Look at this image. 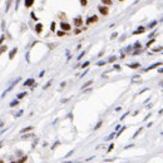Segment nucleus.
<instances>
[{"label": "nucleus", "mask_w": 163, "mask_h": 163, "mask_svg": "<svg viewBox=\"0 0 163 163\" xmlns=\"http://www.w3.org/2000/svg\"><path fill=\"white\" fill-rule=\"evenodd\" d=\"M10 3H11V0H8V4H6V11L9 10V6H10Z\"/></svg>", "instance_id": "nucleus-33"}, {"label": "nucleus", "mask_w": 163, "mask_h": 163, "mask_svg": "<svg viewBox=\"0 0 163 163\" xmlns=\"http://www.w3.org/2000/svg\"><path fill=\"white\" fill-rule=\"evenodd\" d=\"M6 50H8L6 45H1V47H0V54H1V53H4V52H6Z\"/></svg>", "instance_id": "nucleus-16"}, {"label": "nucleus", "mask_w": 163, "mask_h": 163, "mask_svg": "<svg viewBox=\"0 0 163 163\" xmlns=\"http://www.w3.org/2000/svg\"><path fill=\"white\" fill-rule=\"evenodd\" d=\"M65 35V33L63 31V30H60V31H58V36H64Z\"/></svg>", "instance_id": "nucleus-27"}, {"label": "nucleus", "mask_w": 163, "mask_h": 163, "mask_svg": "<svg viewBox=\"0 0 163 163\" xmlns=\"http://www.w3.org/2000/svg\"><path fill=\"white\" fill-rule=\"evenodd\" d=\"M119 1H123V0H119Z\"/></svg>", "instance_id": "nucleus-47"}, {"label": "nucleus", "mask_w": 163, "mask_h": 163, "mask_svg": "<svg viewBox=\"0 0 163 163\" xmlns=\"http://www.w3.org/2000/svg\"><path fill=\"white\" fill-rule=\"evenodd\" d=\"M84 54H85V53H84V52H83V53H82V54H80V55H79V56H78V59H82V56H83V55H84Z\"/></svg>", "instance_id": "nucleus-40"}, {"label": "nucleus", "mask_w": 163, "mask_h": 163, "mask_svg": "<svg viewBox=\"0 0 163 163\" xmlns=\"http://www.w3.org/2000/svg\"><path fill=\"white\" fill-rule=\"evenodd\" d=\"M50 30H52V31H55V23H54V22H53L52 25H50Z\"/></svg>", "instance_id": "nucleus-25"}, {"label": "nucleus", "mask_w": 163, "mask_h": 163, "mask_svg": "<svg viewBox=\"0 0 163 163\" xmlns=\"http://www.w3.org/2000/svg\"><path fill=\"white\" fill-rule=\"evenodd\" d=\"M31 18H33V19H35V20H36V16H35V14H34V13H31Z\"/></svg>", "instance_id": "nucleus-42"}, {"label": "nucleus", "mask_w": 163, "mask_h": 163, "mask_svg": "<svg viewBox=\"0 0 163 163\" xmlns=\"http://www.w3.org/2000/svg\"><path fill=\"white\" fill-rule=\"evenodd\" d=\"M98 10H99V13L100 14H103V15H107L109 11H108V8L107 6H103V5H99L98 6Z\"/></svg>", "instance_id": "nucleus-1"}, {"label": "nucleus", "mask_w": 163, "mask_h": 163, "mask_svg": "<svg viewBox=\"0 0 163 163\" xmlns=\"http://www.w3.org/2000/svg\"><path fill=\"white\" fill-rule=\"evenodd\" d=\"M113 148H114V143H110V146H109L108 149H107V153H110V152L113 151Z\"/></svg>", "instance_id": "nucleus-18"}, {"label": "nucleus", "mask_w": 163, "mask_h": 163, "mask_svg": "<svg viewBox=\"0 0 163 163\" xmlns=\"http://www.w3.org/2000/svg\"><path fill=\"white\" fill-rule=\"evenodd\" d=\"M102 123H103V122H102V120H100V122H99V123H98V124L95 126V128H94V129H98V128H99L100 126H102Z\"/></svg>", "instance_id": "nucleus-32"}, {"label": "nucleus", "mask_w": 163, "mask_h": 163, "mask_svg": "<svg viewBox=\"0 0 163 163\" xmlns=\"http://www.w3.org/2000/svg\"><path fill=\"white\" fill-rule=\"evenodd\" d=\"M139 79H140V77H139V75H137V77H134V78H133V82H134V80H139Z\"/></svg>", "instance_id": "nucleus-36"}, {"label": "nucleus", "mask_w": 163, "mask_h": 163, "mask_svg": "<svg viewBox=\"0 0 163 163\" xmlns=\"http://www.w3.org/2000/svg\"><path fill=\"white\" fill-rule=\"evenodd\" d=\"M153 43H156V39H154V38H153V39H151V40H149V42H148V43H147V45H146V47H147V48H149V47H151V45H152V44H153Z\"/></svg>", "instance_id": "nucleus-15"}, {"label": "nucleus", "mask_w": 163, "mask_h": 163, "mask_svg": "<svg viewBox=\"0 0 163 163\" xmlns=\"http://www.w3.org/2000/svg\"><path fill=\"white\" fill-rule=\"evenodd\" d=\"M144 31H146V28H144V27H138V29H137L133 34H136V35H137V34H143Z\"/></svg>", "instance_id": "nucleus-6"}, {"label": "nucleus", "mask_w": 163, "mask_h": 163, "mask_svg": "<svg viewBox=\"0 0 163 163\" xmlns=\"http://www.w3.org/2000/svg\"><path fill=\"white\" fill-rule=\"evenodd\" d=\"M102 3H104L106 5H112V0H102Z\"/></svg>", "instance_id": "nucleus-21"}, {"label": "nucleus", "mask_w": 163, "mask_h": 163, "mask_svg": "<svg viewBox=\"0 0 163 163\" xmlns=\"http://www.w3.org/2000/svg\"><path fill=\"white\" fill-rule=\"evenodd\" d=\"M0 163H4V161H3V159H1V161H0Z\"/></svg>", "instance_id": "nucleus-45"}, {"label": "nucleus", "mask_w": 163, "mask_h": 163, "mask_svg": "<svg viewBox=\"0 0 163 163\" xmlns=\"http://www.w3.org/2000/svg\"><path fill=\"white\" fill-rule=\"evenodd\" d=\"M158 73H163V68H161V69H158Z\"/></svg>", "instance_id": "nucleus-44"}, {"label": "nucleus", "mask_w": 163, "mask_h": 163, "mask_svg": "<svg viewBox=\"0 0 163 163\" xmlns=\"http://www.w3.org/2000/svg\"><path fill=\"white\" fill-rule=\"evenodd\" d=\"M34 83H35V80L30 78V79H27V80H25V83H24V85H25V87H29V85H33Z\"/></svg>", "instance_id": "nucleus-7"}, {"label": "nucleus", "mask_w": 163, "mask_h": 163, "mask_svg": "<svg viewBox=\"0 0 163 163\" xmlns=\"http://www.w3.org/2000/svg\"><path fill=\"white\" fill-rule=\"evenodd\" d=\"M33 129H34V127H33V126H30V127H27V128L22 129V131H20V133H27V132H31Z\"/></svg>", "instance_id": "nucleus-10"}, {"label": "nucleus", "mask_w": 163, "mask_h": 163, "mask_svg": "<svg viewBox=\"0 0 163 163\" xmlns=\"http://www.w3.org/2000/svg\"><path fill=\"white\" fill-rule=\"evenodd\" d=\"M18 104H19V100H18V99L10 102V107H15V106H18Z\"/></svg>", "instance_id": "nucleus-14"}, {"label": "nucleus", "mask_w": 163, "mask_h": 163, "mask_svg": "<svg viewBox=\"0 0 163 163\" xmlns=\"http://www.w3.org/2000/svg\"><path fill=\"white\" fill-rule=\"evenodd\" d=\"M159 50H162V47H158V48H153V49H152V52H154V53H156V52H159Z\"/></svg>", "instance_id": "nucleus-28"}, {"label": "nucleus", "mask_w": 163, "mask_h": 163, "mask_svg": "<svg viewBox=\"0 0 163 163\" xmlns=\"http://www.w3.org/2000/svg\"><path fill=\"white\" fill-rule=\"evenodd\" d=\"M97 22H98V16L97 15H93V16L87 19V24H93V23H97Z\"/></svg>", "instance_id": "nucleus-3"}, {"label": "nucleus", "mask_w": 163, "mask_h": 163, "mask_svg": "<svg viewBox=\"0 0 163 163\" xmlns=\"http://www.w3.org/2000/svg\"><path fill=\"white\" fill-rule=\"evenodd\" d=\"M74 25H75V27H78V28H79V27H82V25H83V19H82L80 16L75 18V19H74Z\"/></svg>", "instance_id": "nucleus-2"}, {"label": "nucleus", "mask_w": 163, "mask_h": 163, "mask_svg": "<svg viewBox=\"0 0 163 163\" xmlns=\"http://www.w3.org/2000/svg\"><path fill=\"white\" fill-rule=\"evenodd\" d=\"M124 129H126V127H122V128H120V131H119V132L117 133V137H119V136H120L122 133H123V131H124Z\"/></svg>", "instance_id": "nucleus-23"}, {"label": "nucleus", "mask_w": 163, "mask_h": 163, "mask_svg": "<svg viewBox=\"0 0 163 163\" xmlns=\"http://www.w3.org/2000/svg\"><path fill=\"white\" fill-rule=\"evenodd\" d=\"M79 1H80L82 6H87V4H88V0H79Z\"/></svg>", "instance_id": "nucleus-20"}, {"label": "nucleus", "mask_w": 163, "mask_h": 163, "mask_svg": "<svg viewBox=\"0 0 163 163\" xmlns=\"http://www.w3.org/2000/svg\"><path fill=\"white\" fill-rule=\"evenodd\" d=\"M104 64H106V62H99V63H98L97 65H99V67H102V65H104Z\"/></svg>", "instance_id": "nucleus-35"}, {"label": "nucleus", "mask_w": 163, "mask_h": 163, "mask_svg": "<svg viewBox=\"0 0 163 163\" xmlns=\"http://www.w3.org/2000/svg\"><path fill=\"white\" fill-rule=\"evenodd\" d=\"M134 48H136V49H138V50H139V49H140V43H139V42H137V43H136V44H134Z\"/></svg>", "instance_id": "nucleus-26"}, {"label": "nucleus", "mask_w": 163, "mask_h": 163, "mask_svg": "<svg viewBox=\"0 0 163 163\" xmlns=\"http://www.w3.org/2000/svg\"><path fill=\"white\" fill-rule=\"evenodd\" d=\"M156 24H157V20H153V22H152V23L149 24V28H153V27H154Z\"/></svg>", "instance_id": "nucleus-29"}, {"label": "nucleus", "mask_w": 163, "mask_h": 163, "mask_svg": "<svg viewBox=\"0 0 163 163\" xmlns=\"http://www.w3.org/2000/svg\"><path fill=\"white\" fill-rule=\"evenodd\" d=\"M132 54H133V55H138V54H140V50H134Z\"/></svg>", "instance_id": "nucleus-31"}, {"label": "nucleus", "mask_w": 163, "mask_h": 163, "mask_svg": "<svg viewBox=\"0 0 163 163\" xmlns=\"http://www.w3.org/2000/svg\"><path fill=\"white\" fill-rule=\"evenodd\" d=\"M31 136H33V134H28V136H23V138L25 139V138H29V137H31Z\"/></svg>", "instance_id": "nucleus-38"}, {"label": "nucleus", "mask_w": 163, "mask_h": 163, "mask_svg": "<svg viewBox=\"0 0 163 163\" xmlns=\"http://www.w3.org/2000/svg\"><path fill=\"white\" fill-rule=\"evenodd\" d=\"M33 4H34V0H25V6L27 8H30Z\"/></svg>", "instance_id": "nucleus-12"}, {"label": "nucleus", "mask_w": 163, "mask_h": 163, "mask_svg": "<svg viewBox=\"0 0 163 163\" xmlns=\"http://www.w3.org/2000/svg\"><path fill=\"white\" fill-rule=\"evenodd\" d=\"M27 158H28V157H27V156H24V157H22V158H20V159H19L16 163H24V162L27 161Z\"/></svg>", "instance_id": "nucleus-19"}, {"label": "nucleus", "mask_w": 163, "mask_h": 163, "mask_svg": "<svg viewBox=\"0 0 163 163\" xmlns=\"http://www.w3.org/2000/svg\"><path fill=\"white\" fill-rule=\"evenodd\" d=\"M11 163H16V162H11Z\"/></svg>", "instance_id": "nucleus-46"}, {"label": "nucleus", "mask_w": 163, "mask_h": 163, "mask_svg": "<svg viewBox=\"0 0 163 163\" xmlns=\"http://www.w3.org/2000/svg\"><path fill=\"white\" fill-rule=\"evenodd\" d=\"M92 83H93V80H89V82H87V83L83 85V87H82V89H85L87 87H89V85H92Z\"/></svg>", "instance_id": "nucleus-13"}, {"label": "nucleus", "mask_w": 163, "mask_h": 163, "mask_svg": "<svg viewBox=\"0 0 163 163\" xmlns=\"http://www.w3.org/2000/svg\"><path fill=\"white\" fill-rule=\"evenodd\" d=\"M4 40H5V36H4V35H1V36H0V47H1V45L4 44Z\"/></svg>", "instance_id": "nucleus-22"}, {"label": "nucleus", "mask_w": 163, "mask_h": 163, "mask_svg": "<svg viewBox=\"0 0 163 163\" xmlns=\"http://www.w3.org/2000/svg\"><path fill=\"white\" fill-rule=\"evenodd\" d=\"M114 68H115V69H118V70H119V69H120V67H119V65H117V64H115V65H114Z\"/></svg>", "instance_id": "nucleus-43"}, {"label": "nucleus", "mask_w": 163, "mask_h": 163, "mask_svg": "<svg viewBox=\"0 0 163 163\" xmlns=\"http://www.w3.org/2000/svg\"><path fill=\"white\" fill-rule=\"evenodd\" d=\"M163 63H157V64H153V65H151L149 68H147V69H144V72H148V70H152V69H154V68H158L159 65H162Z\"/></svg>", "instance_id": "nucleus-9"}, {"label": "nucleus", "mask_w": 163, "mask_h": 163, "mask_svg": "<svg viewBox=\"0 0 163 163\" xmlns=\"http://www.w3.org/2000/svg\"><path fill=\"white\" fill-rule=\"evenodd\" d=\"M27 95V93H20L19 95H18V99H22V98H24Z\"/></svg>", "instance_id": "nucleus-24"}, {"label": "nucleus", "mask_w": 163, "mask_h": 163, "mask_svg": "<svg viewBox=\"0 0 163 163\" xmlns=\"http://www.w3.org/2000/svg\"><path fill=\"white\" fill-rule=\"evenodd\" d=\"M42 30H43V24H42V23H38V24L35 25V33H36V34H40V33H42Z\"/></svg>", "instance_id": "nucleus-5"}, {"label": "nucleus", "mask_w": 163, "mask_h": 163, "mask_svg": "<svg viewBox=\"0 0 163 163\" xmlns=\"http://www.w3.org/2000/svg\"><path fill=\"white\" fill-rule=\"evenodd\" d=\"M114 136H117V134H115V132H113V133H110V134H109V136H108V137L106 138V140H110V139H112V138H113Z\"/></svg>", "instance_id": "nucleus-17"}, {"label": "nucleus", "mask_w": 163, "mask_h": 163, "mask_svg": "<svg viewBox=\"0 0 163 163\" xmlns=\"http://www.w3.org/2000/svg\"><path fill=\"white\" fill-rule=\"evenodd\" d=\"M16 52H18V48H14V49H11V52H10V54H9V59H10V60H11V59L15 56Z\"/></svg>", "instance_id": "nucleus-8"}, {"label": "nucleus", "mask_w": 163, "mask_h": 163, "mask_svg": "<svg viewBox=\"0 0 163 163\" xmlns=\"http://www.w3.org/2000/svg\"><path fill=\"white\" fill-rule=\"evenodd\" d=\"M128 67L132 68V69H138V68H140V64L139 63H134V64H128Z\"/></svg>", "instance_id": "nucleus-11"}, {"label": "nucleus", "mask_w": 163, "mask_h": 163, "mask_svg": "<svg viewBox=\"0 0 163 163\" xmlns=\"http://www.w3.org/2000/svg\"><path fill=\"white\" fill-rule=\"evenodd\" d=\"M80 33H82V31H80V29H75V30H74V34H77V35H78V34H80Z\"/></svg>", "instance_id": "nucleus-34"}, {"label": "nucleus", "mask_w": 163, "mask_h": 163, "mask_svg": "<svg viewBox=\"0 0 163 163\" xmlns=\"http://www.w3.org/2000/svg\"><path fill=\"white\" fill-rule=\"evenodd\" d=\"M114 60H115V56H110L109 58V62H114Z\"/></svg>", "instance_id": "nucleus-37"}, {"label": "nucleus", "mask_w": 163, "mask_h": 163, "mask_svg": "<svg viewBox=\"0 0 163 163\" xmlns=\"http://www.w3.org/2000/svg\"><path fill=\"white\" fill-rule=\"evenodd\" d=\"M22 114H23V110H20V112H19V113L16 114V117H20V115H22Z\"/></svg>", "instance_id": "nucleus-39"}, {"label": "nucleus", "mask_w": 163, "mask_h": 163, "mask_svg": "<svg viewBox=\"0 0 163 163\" xmlns=\"http://www.w3.org/2000/svg\"><path fill=\"white\" fill-rule=\"evenodd\" d=\"M18 5H19V0H16V3H15V9H18Z\"/></svg>", "instance_id": "nucleus-41"}, {"label": "nucleus", "mask_w": 163, "mask_h": 163, "mask_svg": "<svg viewBox=\"0 0 163 163\" xmlns=\"http://www.w3.org/2000/svg\"><path fill=\"white\" fill-rule=\"evenodd\" d=\"M60 27H62V30L63 31H68V30H70V25L68 24V23H60Z\"/></svg>", "instance_id": "nucleus-4"}, {"label": "nucleus", "mask_w": 163, "mask_h": 163, "mask_svg": "<svg viewBox=\"0 0 163 163\" xmlns=\"http://www.w3.org/2000/svg\"><path fill=\"white\" fill-rule=\"evenodd\" d=\"M88 65H89V62H85L84 64H82V68H87Z\"/></svg>", "instance_id": "nucleus-30"}]
</instances>
